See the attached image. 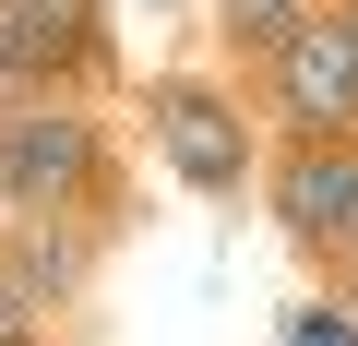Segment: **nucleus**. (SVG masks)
Masks as SVG:
<instances>
[{
  "mask_svg": "<svg viewBox=\"0 0 358 346\" xmlns=\"http://www.w3.org/2000/svg\"><path fill=\"white\" fill-rule=\"evenodd\" d=\"M263 215L299 263H346L358 251V143H275L263 155Z\"/></svg>",
  "mask_w": 358,
  "mask_h": 346,
  "instance_id": "39448f33",
  "label": "nucleus"
},
{
  "mask_svg": "<svg viewBox=\"0 0 358 346\" xmlns=\"http://www.w3.org/2000/svg\"><path fill=\"white\" fill-rule=\"evenodd\" d=\"M251 108H263L275 143H358V24L346 13H310L251 72Z\"/></svg>",
  "mask_w": 358,
  "mask_h": 346,
  "instance_id": "7ed1b4c3",
  "label": "nucleus"
},
{
  "mask_svg": "<svg viewBox=\"0 0 358 346\" xmlns=\"http://www.w3.org/2000/svg\"><path fill=\"white\" fill-rule=\"evenodd\" d=\"M108 251H120L108 215H0V263H13L48 310H84L96 275H108Z\"/></svg>",
  "mask_w": 358,
  "mask_h": 346,
  "instance_id": "423d86ee",
  "label": "nucleus"
},
{
  "mask_svg": "<svg viewBox=\"0 0 358 346\" xmlns=\"http://www.w3.org/2000/svg\"><path fill=\"white\" fill-rule=\"evenodd\" d=\"M334 13H346V24H358V0H334Z\"/></svg>",
  "mask_w": 358,
  "mask_h": 346,
  "instance_id": "9d476101",
  "label": "nucleus"
},
{
  "mask_svg": "<svg viewBox=\"0 0 358 346\" xmlns=\"http://www.w3.org/2000/svg\"><path fill=\"white\" fill-rule=\"evenodd\" d=\"M0 346H48V334H0Z\"/></svg>",
  "mask_w": 358,
  "mask_h": 346,
  "instance_id": "1a4fd4ad",
  "label": "nucleus"
},
{
  "mask_svg": "<svg viewBox=\"0 0 358 346\" xmlns=\"http://www.w3.org/2000/svg\"><path fill=\"white\" fill-rule=\"evenodd\" d=\"M0 215H108L120 227V131L96 96H0Z\"/></svg>",
  "mask_w": 358,
  "mask_h": 346,
  "instance_id": "f03ea898",
  "label": "nucleus"
},
{
  "mask_svg": "<svg viewBox=\"0 0 358 346\" xmlns=\"http://www.w3.org/2000/svg\"><path fill=\"white\" fill-rule=\"evenodd\" d=\"M0 334H48V298H36L13 263H0Z\"/></svg>",
  "mask_w": 358,
  "mask_h": 346,
  "instance_id": "6e6552de",
  "label": "nucleus"
},
{
  "mask_svg": "<svg viewBox=\"0 0 358 346\" xmlns=\"http://www.w3.org/2000/svg\"><path fill=\"white\" fill-rule=\"evenodd\" d=\"M310 13H334V0H203V36H215V60L251 84V72H263V60H275Z\"/></svg>",
  "mask_w": 358,
  "mask_h": 346,
  "instance_id": "0eeeda50",
  "label": "nucleus"
},
{
  "mask_svg": "<svg viewBox=\"0 0 358 346\" xmlns=\"http://www.w3.org/2000/svg\"><path fill=\"white\" fill-rule=\"evenodd\" d=\"M143 155L192 203H239V192H263L275 131H263V108L227 60H167V72H143Z\"/></svg>",
  "mask_w": 358,
  "mask_h": 346,
  "instance_id": "f257e3e1",
  "label": "nucleus"
},
{
  "mask_svg": "<svg viewBox=\"0 0 358 346\" xmlns=\"http://www.w3.org/2000/svg\"><path fill=\"white\" fill-rule=\"evenodd\" d=\"M0 96H13V72H0Z\"/></svg>",
  "mask_w": 358,
  "mask_h": 346,
  "instance_id": "9b49d317",
  "label": "nucleus"
},
{
  "mask_svg": "<svg viewBox=\"0 0 358 346\" xmlns=\"http://www.w3.org/2000/svg\"><path fill=\"white\" fill-rule=\"evenodd\" d=\"M0 72L13 96H108L120 84L108 0H0Z\"/></svg>",
  "mask_w": 358,
  "mask_h": 346,
  "instance_id": "20e7f679",
  "label": "nucleus"
}]
</instances>
